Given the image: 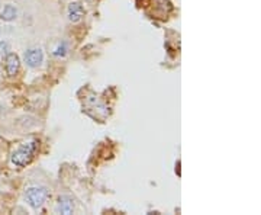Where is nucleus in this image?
I'll return each mask as SVG.
<instances>
[{
    "label": "nucleus",
    "instance_id": "9",
    "mask_svg": "<svg viewBox=\"0 0 261 215\" xmlns=\"http://www.w3.org/2000/svg\"><path fill=\"white\" fill-rule=\"evenodd\" d=\"M65 50H67V47H65V44H64V42H63V44H61L60 47L57 48V51H56V53H54V54H56V56H64Z\"/></svg>",
    "mask_w": 261,
    "mask_h": 215
},
{
    "label": "nucleus",
    "instance_id": "4",
    "mask_svg": "<svg viewBox=\"0 0 261 215\" xmlns=\"http://www.w3.org/2000/svg\"><path fill=\"white\" fill-rule=\"evenodd\" d=\"M25 63L28 64L29 67H32V68H35V67L41 66V63H42V58H44V54H42V51L39 50V48H31L28 50L27 53H25Z\"/></svg>",
    "mask_w": 261,
    "mask_h": 215
},
{
    "label": "nucleus",
    "instance_id": "6",
    "mask_svg": "<svg viewBox=\"0 0 261 215\" xmlns=\"http://www.w3.org/2000/svg\"><path fill=\"white\" fill-rule=\"evenodd\" d=\"M83 16H84V9L82 3L74 2V3H71V5L68 6V19H70L71 22H74V23L75 22H80Z\"/></svg>",
    "mask_w": 261,
    "mask_h": 215
},
{
    "label": "nucleus",
    "instance_id": "1",
    "mask_svg": "<svg viewBox=\"0 0 261 215\" xmlns=\"http://www.w3.org/2000/svg\"><path fill=\"white\" fill-rule=\"evenodd\" d=\"M38 147H39V142L37 140L23 142L20 147H18L12 153V163L18 168H27L28 164L32 163V160L37 154Z\"/></svg>",
    "mask_w": 261,
    "mask_h": 215
},
{
    "label": "nucleus",
    "instance_id": "8",
    "mask_svg": "<svg viewBox=\"0 0 261 215\" xmlns=\"http://www.w3.org/2000/svg\"><path fill=\"white\" fill-rule=\"evenodd\" d=\"M9 51H10L9 42H6V41L0 42V60H5L6 56L9 54Z\"/></svg>",
    "mask_w": 261,
    "mask_h": 215
},
{
    "label": "nucleus",
    "instance_id": "7",
    "mask_svg": "<svg viewBox=\"0 0 261 215\" xmlns=\"http://www.w3.org/2000/svg\"><path fill=\"white\" fill-rule=\"evenodd\" d=\"M16 16H18V10L12 5H5V8L0 12V19L5 22H12L16 19Z\"/></svg>",
    "mask_w": 261,
    "mask_h": 215
},
{
    "label": "nucleus",
    "instance_id": "2",
    "mask_svg": "<svg viewBox=\"0 0 261 215\" xmlns=\"http://www.w3.org/2000/svg\"><path fill=\"white\" fill-rule=\"evenodd\" d=\"M48 195H49V192H48L47 187L34 186L29 187L28 190H27L25 198H27V202H28L29 205L37 209L39 206L44 205V202L47 201Z\"/></svg>",
    "mask_w": 261,
    "mask_h": 215
},
{
    "label": "nucleus",
    "instance_id": "5",
    "mask_svg": "<svg viewBox=\"0 0 261 215\" xmlns=\"http://www.w3.org/2000/svg\"><path fill=\"white\" fill-rule=\"evenodd\" d=\"M74 211V202L70 197H60L58 199V205H57V212L63 215L73 214Z\"/></svg>",
    "mask_w": 261,
    "mask_h": 215
},
{
    "label": "nucleus",
    "instance_id": "3",
    "mask_svg": "<svg viewBox=\"0 0 261 215\" xmlns=\"http://www.w3.org/2000/svg\"><path fill=\"white\" fill-rule=\"evenodd\" d=\"M19 67H20V60H19L18 54L15 53H9L6 58H5V68H6V73L10 77L18 75Z\"/></svg>",
    "mask_w": 261,
    "mask_h": 215
}]
</instances>
